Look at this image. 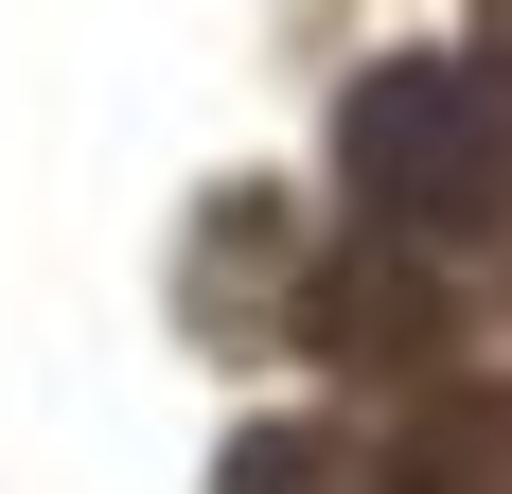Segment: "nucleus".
I'll list each match as a JSON object with an SVG mask.
<instances>
[{"label":"nucleus","mask_w":512,"mask_h":494,"mask_svg":"<svg viewBox=\"0 0 512 494\" xmlns=\"http://www.w3.org/2000/svg\"><path fill=\"white\" fill-rule=\"evenodd\" d=\"M336 477H354V459L318 442V424H248V442H230V477H212V494H336Z\"/></svg>","instance_id":"obj_3"},{"label":"nucleus","mask_w":512,"mask_h":494,"mask_svg":"<svg viewBox=\"0 0 512 494\" xmlns=\"http://www.w3.org/2000/svg\"><path fill=\"white\" fill-rule=\"evenodd\" d=\"M336 195L389 247H495L512 230V89L477 53H371L336 89Z\"/></svg>","instance_id":"obj_1"},{"label":"nucleus","mask_w":512,"mask_h":494,"mask_svg":"<svg viewBox=\"0 0 512 494\" xmlns=\"http://www.w3.org/2000/svg\"><path fill=\"white\" fill-rule=\"evenodd\" d=\"M318 353H424V247H389V230H354L336 265H318Z\"/></svg>","instance_id":"obj_2"}]
</instances>
